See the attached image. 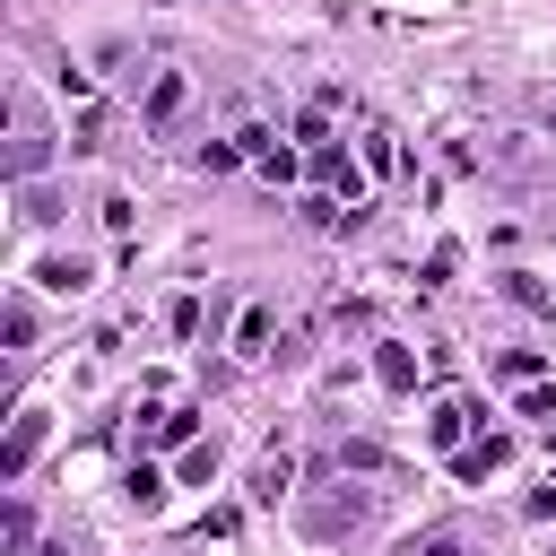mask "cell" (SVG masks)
Here are the masks:
<instances>
[{
	"label": "cell",
	"mask_w": 556,
	"mask_h": 556,
	"mask_svg": "<svg viewBox=\"0 0 556 556\" xmlns=\"http://www.w3.org/2000/svg\"><path fill=\"white\" fill-rule=\"evenodd\" d=\"M9 113H17V139H9V174H17V182H35V165L52 156V130H43V113H35L26 96H9Z\"/></svg>",
	"instance_id": "cell-1"
},
{
	"label": "cell",
	"mask_w": 556,
	"mask_h": 556,
	"mask_svg": "<svg viewBox=\"0 0 556 556\" xmlns=\"http://www.w3.org/2000/svg\"><path fill=\"white\" fill-rule=\"evenodd\" d=\"M321 182H330V200H356V191H365V174H356L348 148H321Z\"/></svg>",
	"instance_id": "cell-2"
},
{
	"label": "cell",
	"mask_w": 556,
	"mask_h": 556,
	"mask_svg": "<svg viewBox=\"0 0 556 556\" xmlns=\"http://www.w3.org/2000/svg\"><path fill=\"white\" fill-rule=\"evenodd\" d=\"M17 217H26V226H52V217H61V200H52L43 182H17Z\"/></svg>",
	"instance_id": "cell-3"
},
{
	"label": "cell",
	"mask_w": 556,
	"mask_h": 556,
	"mask_svg": "<svg viewBox=\"0 0 556 556\" xmlns=\"http://www.w3.org/2000/svg\"><path fill=\"white\" fill-rule=\"evenodd\" d=\"M460 426H469V400H434L426 434H434V443H460Z\"/></svg>",
	"instance_id": "cell-4"
},
{
	"label": "cell",
	"mask_w": 556,
	"mask_h": 556,
	"mask_svg": "<svg viewBox=\"0 0 556 556\" xmlns=\"http://www.w3.org/2000/svg\"><path fill=\"white\" fill-rule=\"evenodd\" d=\"M35 443H43V417H17V434H9V452H0V469H9V478H17V469H26V452H35Z\"/></svg>",
	"instance_id": "cell-5"
},
{
	"label": "cell",
	"mask_w": 556,
	"mask_h": 556,
	"mask_svg": "<svg viewBox=\"0 0 556 556\" xmlns=\"http://www.w3.org/2000/svg\"><path fill=\"white\" fill-rule=\"evenodd\" d=\"M35 278H43V287H52V295H78V287H87V261H43V269H35Z\"/></svg>",
	"instance_id": "cell-6"
},
{
	"label": "cell",
	"mask_w": 556,
	"mask_h": 556,
	"mask_svg": "<svg viewBox=\"0 0 556 556\" xmlns=\"http://www.w3.org/2000/svg\"><path fill=\"white\" fill-rule=\"evenodd\" d=\"M495 374H504V382H539V374H547V356H530V348H504V356H495Z\"/></svg>",
	"instance_id": "cell-7"
},
{
	"label": "cell",
	"mask_w": 556,
	"mask_h": 556,
	"mask_svg": "<svg viewBox=\"0 0 556 556\" xmlns=\"http://www.w3.org/2000/svg\"><path fill=\"white\" fill-rule=\"evenodd\" d=\"M174 104H182V78H174V70H165V78H156V87H148V122H174Z\"/></svg>",
	"instance_id": "cell-8"
},
{
	"label": "cell",
	"mask_w": 556,
	"mask_h": 556,
	"mask_svg": "<svg viewBox=\"0 0 556 556\" xmlns=\"http://www.w3.org/2000/svg\"><path fill=\"white\" fill-rule=\"evenodd\" d=\"M122 495H130V504H139V513H148V504H156V495H165V478H156V469H148V460H139V469H130V478H122Z\"/></svg>",
	"instance_id": "cell-9"
},
{
	"label": "cell",
	"mask_w": 556,
	"mask_h": 556,
	"mask_svg": "<svg viewBox=\"0 0 556 556\" xmlns=\"http://www.w3.org/2000/svg\"><path fill=\"white\" fill-rule=\"evenodd\" d=\"M495 460H504V443H495V434H486V443H469V452H460V478H486V469H495Z\"/></svg>",
	"instance_id": "cell-10"
},
{
	"label": "cell",
	"mask_w": 556,
	"mask_h": 556,
	"mask_svg": "<svg viewBox=\"0 0 556 556\" xmlns=\"http://www.w3.org/2000/svg\"><path fill=\"white\" fill-rule=\"evenodd\" d=\"M287 478H295V460H287V452H278V460H261V495H269V504H278V486H287Z\"/></svg>",
	"instance_id": "cell-11"
},
{
	"label": "cell",
	"mask_w": 556,
	"mask_h": 556,
	"mask_svg": "<svg viewBox=\"0 0 556 556\" xmlns=\"http://www.w3.org/2000/svg\"><path fill=\"white\" fill-rule=\"evenodd\" d=\"M417 556H469V547H460V530H426V539H417Z\"/></svg>",
	"instance_id": "cell-12"
},
{
	"label": "cell",
	"mask_w": 556,
	"mask_h": 556,
	"mask_svg": "<svg viewBox=\"0 0 556 556\" xmlns=\"http://www.w3.org/2000/svg\"><path fill=\"white\" fill-rule=\"evenodd\" d=\"M539 122H547V130H556V96H539Z\"/></svg>",
	"instance_id": "cell-13"
}]
</instances>
